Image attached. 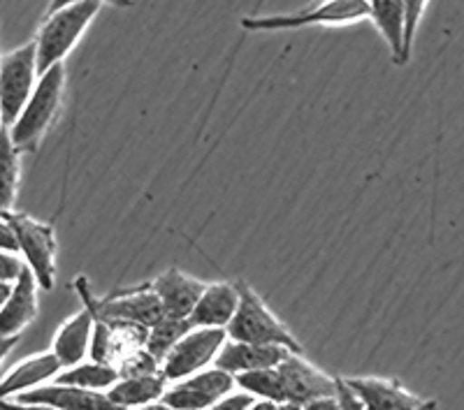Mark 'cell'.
I'll use <instances>...</instances> for the list:
<instances>
[{
  "label": "cell",
  "instance_id": "18",
  "mask_svg": "<svg viewBox=\"0 0 464 410\" xmlns=\"http://www.w3.org/2000/svg\"><path fill=\"white\" fill-rule=\"evenodd\" d=\"M91 331H93V313L86 306L77 316H72L68 322L61 325V329L53 337L52 348V353L56 355L61 367L70 368L89 358Z\"/></svg>",
  "mask_w": 464,
  "mask_h": 410
},
{
  "label": "cell",
  "instance_id": "4",
  "mask_svg": "<svg viewBox=\"0 0 464 410\" xmlns=\"http://www.w3.org/2000/svg\"><path fill=\"white\" fill-rule=\"evenodd\" d=\"M370 19V0H321L314 7H304L293 14L246 16L242 26L246 31H295L306 26H343Z\"/></svg>",
  "mask_w": 464,
  "mask_h": 410
},
{
  "label": "cell",
  "instance_id": "16",
  "mask_svg": "<svg viewBox=\"0 0 464 410\" xmlns=\"http://www.w3.org/2000/svg\"><path fill=\"white\" fill-rule=\"evenodd\" d=\"M237 283L232 285L226 283V281L209 283L202 290L196 309L190 310L188 320L193 322V327H218V329H226L227 322L235 316V310H237Z\"/></svg>",
  "mask_w": 464,
  "mask_h": 410
},
{
  "label": "cell",
  "instance_id": "37",
  "mask_svg": "<svg viewBox=\"0 0 464 410\" xmlns=\"http://www.w3.org/2000/svg\"><path fill=\"white\" fill-rule=\"evenodd\" d=\"M10 292H12V283H7V281H0V309H3V304L7 301Z\"/></svg>",
  "mask_w": 464,
  "mask_h": 410
},
{
  "label": "cell",
  "instance_id": "7",
  "mask_svg": "<svg viewBox=\"0 0 464 410\" xmlns=\"http://www.w3.org/2000/svg\"><path fill=\"white\" fill-rule=\"evenodd\" d=\"M40 72H37L35 43L0 56V114L3 126L10 128L26 107L33 89H35Z\"/></svg>",
  "mask_w": 464,
  "mask_h": 410
},
{
  "label": "cell",
  "instance_id": "13",
  "mask_svg": "<svg viewBox=\"0 0 464 410\" xmlns=\"http://www.w3.org/2000/svg\"><path fill=\"white\" fill-rule=\"evenodd\" d=\"M37 285L31 269L24 264L19 279L12 283V292L0 309V337H19L37 318Z\"/></svg>",
  "mask_w": 464,
  "mask_h": 410
},
{
  "label": "cell",
  "instance_id": "38",
  "mask_svg": "<svg viewBox=\"0 0 464 410\" xmlns=\"http://www.w3.org/2000/svg\"><path fill=\"white\" fill-rule=\"evenodd\" d=\"M135 410H172V408H169L163 399H159V401H151V404H147V405H140V408H135Z\"/></svg>",
  "mask_w": 464,
  "mask_h": 410
},
{
  "label": "cell",
  "instance_id": "14",
  "mask_svg": "<svg viewBox=\"0 0 464 410\" xmlns=\"http://www.w3.org/2000/svg\"><path fill=\"white\" fill-rule=\"evenodd\" d=\"M149 290L159 297L163 313L169 318H188L190 310L196 309L205 283L179 269H168L149 283Z\"/></svg>",
  "mask_w": 464,
  "mask_h": 410
},
{
  "label": "cell",
  "instance_id": "34",
  "mask_svg": "<svg viewBox=\"0 0 464 410\" xmlns=\"http://www.w3.org/2000/svg\"><path fill=\"white\" fill-rule=\"evenodd\" d=\"M0 410H56L43 404H22L16 399H0Z\"/></svg>",
  "mask_w": 464,
  "mask_h": 410
},
{
  "label": "cell",
  "instance_id": "3",
  "mask_svg": "<svg viewBox=\"0 0 464 410\" xmlns=\"http://www.w3.org/2000/svg\"><path fill=\"white\" fill-rule=\"evenodd\" d=\"M239 304L232 320L227 322L226 334L230 341L260 343V346H281L293 353H302V346L279 322V318L265 306V301L248 288L244 281L237 283Z\"/></svg>",
  "mask_w": 464,
  "mask_h": 410
},
{
  "label": "cell",
  "instance_id": "26",
  "mask_svg": "<svg viewBox=\"0 0 464 410\" xmlns=\"http://www.w3.org/2000/svg\"><path fill=\"white\" fill-rule=\"evenodd\" d=\"M406 7V31H404V58L409 63L413 49V40H416L418 26H420V19L425 14V7H428V0H404Z\"/></svg>",
  "mask_w": 464,
  "mask_h": 410
},
{
  "label": "cell",
  "instance_id": "29",
  "mask_svg": "<svg viewBox=\"0 0 464 410\" xmlns=\"http://www.w3.org/2000/svg\"><path fill=\"white\" fill-rule=\"evenodd\" d=\"M334 396H337L339 410H364L362 401L358 399L353 389L348 387L343 378H334Z\"/></svg>",
  "mask_w": 464,
  "mask_h": 410
},
{
  "label": "cell",
  "instance_id": "31",
  "mask_svg": "<svg viewBox=\"0 0 464 410\" xmlns=\"http://www.w3.org/2000/svg\"><path fill=\"white\" fill-rule=\"evenodd\" d=\"M0 251L3 253H19V243H16L14 232H12L10 223L5 218L0 216Z\"/></svg>",
  "mask_w": 464,
  "mask_h": 410
},
{
  "label": "cell",
  "instance_id": "17",
  "mask_svg": "<svg viewBox=\"0 0 464 410\" xmlns=\"http://www.w3.org/2000/svg\"><path fill=\"white\" fill-rule=\"evenodd\" d=\"M63 371L61 362L53 353H40L24 362L14 364L0 380V399H10V396L22 395L28 389H35L40 385H47L49 380L56 378Z\"/></svg>",
  "mask_w": 464,
  "mask_h": 410
},
{
  "label": "cell",
  "instance_id": "8",
  "mask_svg": "<svg viewBox=\"0 0 464 410\" xmlns=\"http://www.w3.org/2000/svg\"><path fill=\"white\" fill-rule=\"evenodd\" d=\"M227 341L226 329L218 327H193L177 346L165 355L160 362V376L168 383H177L181 378L198 374L214 364L218 350Z\"/></svg>",
  "mask_w": 464,
  "mask_h": 410
},
{
  "label": "cell",
  "instance_id": "12",
  "mask_svg": "<svg viewBox=\"0 0 464 410\" xmlns=\"http://www.w3.org/2000/svg\"><path fill=\"white\" fill-rule=\"evenodd\" d=\"M362 401L364 410H425L434 401H425L400 383L388 378H343Z\"/></svg>",
  "mask_w": 464,
  "mask_h": 410
},
{
  "label": "cell",
  "instance_id": "1",
  "mask_svg": "<svg viewBox=\"0 0 464 410\" xmlns=\"http://www.w3.org/2000/svg\"><path fill=\"white\" fill-rule=\"evenodd\" d=\"M101 7V0H80L56 12H47L43 26L33 40L37 52V72L43 74L53 65L63 63V58L77 47L80 37L91 26Z\"/></svg>",
  "mask_w": 464,
  "mask_h": 410
},
{
  "label": "cell",
  "instance_id": "30",
  "mask_svg": "<svg viewBox=\"0 0 464 410\" xmlns=\"http://www.w3.org/2000/svg\"><path fill=\"white\" fill-rule=\"evenodd\" d=\"M24 269V260H19L14 253H3L0 251V281L14 283L19 279V273Z\"/></svg>",
  "mask_w": 464,
  "mask_h": 410
},
{
  "label": "cell",
  "instance_id": "5",
  "mask_svg": "<svg viewBox=\"0 0 464 410\" xmlns=\"http://www.w3.org/2000/svg\"><path fill=\"white\" fill-rule=\"evenodd\" d=\"M0 216L10 223L16 243H19L24 264L31 269L40 290H52L53 281H56V237H53V227L47 225V223L35 221L28 214H19L14 209L5 211Z\"/></svg>",
  "mask_w": 464,
  "mask_h": 410
},
{
  "label": "cell",
  "instance_id": "39",
  "mask_svg": "<svg viewBox=\"0 0 464 410\" xmlns=\"http://www.w3.org/2000/svg\"><path fill=\"white\" fill-rule=\"evenodd\" d=\"M276 410H302L300 404H290V401H284V404H276Z\"/></svg>",
  "mask_w": 464,
  "mask_h": 410
},
{
  "label": "cell",
  "instance_id": "9",
  "mask_svg": "<svg viewBox=\"0 0 464 410\" xmlns=\"http://www.w3.org/2000/svg\"><path fill=\"white\" fill-rule=\"evenodd\" d=\"M235 387V376L223 368L209 367L188 378L169 383L163 392V401L172 410H207Z\"/></svg>",
  "mask_w": 464,
  "mask_h": 410
},
{
  "label": "cell",
  "instance_id": "28",
  "mask_svg": "<svg viewBox=\"0 0 464 410\" xmlns=\"http://www.w3.org/2000/svg\"><path fill=\"white\" fill-rule=\"evenodd\" d=\"M254 399L256 396H251L248 392H244V389H237V392L232 389V392H227L226 396H221L217 404L207 410H246L248 405L254 404Z\"/></svg>",
  "mask_w": 464,
  "mask_h": 410
},
{
  "label": "cell",
  "instance_id": "27",
  "mask_svg": "<svg viewBox=\"0 0 464 410\" xmlns=\"http://www.w3.org/2000/svg\"><path fill=\"white\" fill-rule=\"evenodd\" d=\"M149 374H160L159 359H153L147 353V348H142L140 353H135L132 358H128L126 362L119 367V376H149Z\"/></svg>",
  "mask_w": 464,
  "mask_h": 410
},
{
  "label": "cell",
  "instance_id": "15",
  "mask_svg": "<svg viewBox=\"0 0 464 410\" xmlns=\"http://www.w3.org/2000/svg\"><path fill=\"white\" fill-rule=\"evenodd\" d=\"M293 350H285L281 346H260V343L230 341L227 338L218 350L214 367L223 368L227 374H248V371H260V368H275L281 359Z\"/></svg>",
  "mask_w": 464,
  "mask_h": 410
},
{
  "label": "cell",
  "instance_id": "24",
  "mask_svg": "<svg viewBox=\"0 0 464 410\" xmlns=\"http://www.w3.org/2000/svg\"><path fill=\"white\" fill-rule=\"evenodd\" d=\"M235 385L244 392H248L256 399H267L275 404H284L285 395L281 387L279 371L275 368H260V371H248V374L235 376Z\"/></svg>",
  "mask_w": 464,
  "mask_h": 410
},
{
  "label": "cell",
  "instance_id": "41",
  "mask_svg": "<svg viewBox=\"0 0 464 410\" xmlns=\"http://www.w3.org/2000/svg\"><path fill=\"white\" fill-rule=\"evenodd\" d=\"M3 128L5 126H3V114H0V130H3Z\"/></svg>",
  "mask_w": 464,
  "mask_h": 410
},
{
  "label": "cell",
  "instance_id": "40",
  "mask_svg": "<svg viewBox=\"0 0 464 410\" xmlns=\"http://www.w3.org/2000/svg\"><path fill=\"white\" fill-rule=\"evenodd\" d=\"M434 408H437V401H434L432 405H428V408H425V410H434Z\"/></svg>",
  "mask_w": 464,
  "mask_h": 410
},
{
  "label": "cell",
  "instance_id": "23",
  "mask_svg": "<svg viewBox=\"0 0 464 410\" xmlns=\"http://www.w3.org/2000/svg\"><path fill=\"white\" fill-rule=\"evenodd\" d=\"M193 329V322L188 318H169L163 316L159 322H153L147 329V353L153 359H159V364L163 362L165 355L172 350L181 338Z\"/></svg>",
  "mask_w": 464,
  "mask_h": 410
},
{
  "label": "cell",
  "instance_id": "35",
  "mask_svg": "<svg viewBox=\"0 0 464 410\" xmlns=\"http://www.w3.org/2000/svg\"><path fill=\"white\" fill-rule=\"evenodd\" d=\"M16 343H19V337H0V364L5 362V358L14 350Z\"/></svg>",
  "mask_w": 464,
  "mask_h": 410
},
{
  "label": "cell",
  "instance_id": "32",
  "mask_svg": "<svg viewBox=\"0 0 464 410\" xmlns=\"http://www.w3.org/2000/svg\"><path fill=\"white\" fill-rule=\"evenodd\" d=\"M72 3H80V0H52V3H49V12H56V10H61V7H65V5H72ZM102 5H114V7H132L135 5V3H132V0H101Z\"/></svg>",
  "mask_w": 464,
  "mask_h": 410
},
{
  "label": "cell",
  "instance_id": "21",
  "mask_svg": "<svg viewBox=\"0 0 464 410\" xmlns=\"http://www.w3.org/2000/svg\"><path fill=\"white\" fill-rule=\"evenodd\" d=\"M22 151L14 147L10 137V128L0 130V214L12 211L19 193V179H22Z\"/></svg>",
  "mask_w": 464,
  "mask_h": 410
},
{
  "label": "cell",
  "instance_id": "19",
  "mask_svg": "<svg viewBox=\"0 0 464 410\" xmlns=\"http://www.w3.org/2000/svg\"><path fill=\"white\" fill-rule=\"evenodd\" d=\"M165 387H168V380L160 374L123 376L107 389V396L121 410H135L140 405L163 399Z\"/></svg>",
  "mask_w": 464,
  "mask_h": 410
},
{
  "label": "cell",
  "instance_id": "2",
  "mask_svg": "<svg viewBox=\"0 0 464 410\" xmlns=\"http://www.w3.org/2000/svg\"><path fill=\"white\" fill-rule=\"evenodd\" d=\"M65 91V65L58 63L40 74L26 107L19 119L10 126V137L19 151H35L37 144L56 121L58 110L63 105Z\"/></svg>",
  "mask_w": 464,
  "mask_h": 410
},
{
  "label": "cell",
  "instance_id": "25",
  "mask_svg": "<svg viewBox=\"0 0 464 410\" xmlns=\"http://www.w3.org/2000/svg\"><path fill=\"white\" fill-rule=\"evenodd\" d=\"M111 358V329L110 322L101 320L93 316V331H91L89 343V359L91 362L110 364Z\"/></svg>",
  "mask_w": 464,
  "mask_h": 410
},
{
  "label": "cell",
  "instance_id": "6",
  "mask_svg": "<svg viewBox=\"0 0 464 410\" xmlns=\"http://www.w3.org/2000/svg\"><path fill=\"white\" fill-rule=\"evenodd\" d=\"M74 288L84 300L86 309H91L95 318L107 322H132L140 327H151L153 322H159L165 316L163 306H160L159 297L153 295L149 285L135 290H126L121 295H111L107 300H95L91 295L89 283L84 276L74 281Z\"/></svg>",
  "mask_w": 464,
  "mask_h": 410
},
{
  "label": "cell",
  "instance_id": "22",
  "mask_svg": "<svg viewBox=\"0 0 464 410\" xmlns=\"http://www.w3.org/2000/svg\"><path fill=\"white\" fill-rule=\"evenodd\" d=\"M119 378H121V376H119V368L116 367H111V364L91 362L89 359V362H80L70 368H63L53 380L63 385H74V387L107 392Z\"/></svg>",
  "mask_w": 464,
  "mask_h": 410
},
{
  "label": "cell",
  "instance_id": "10",
  "mask_svg": "<svg viewBox=\"0 0 464 410\" xmlns=\"http://www.w3.org/2000/svg\"><path fill=\"white\" fill-rule=\"evenodd\" d=\"M281 387H284L285 401L304 405L306 401L318 396H334V378L323 374L321 368L306 362L302 353H288L279 364Z\"/></svg>",
  "mask_w": 464,
  "mask_h": 410
},
{
  "label": "cell",
  "instance_id": "20",
  "mask_svg": "<svg viewBox=\"0 0 464 410\" xmlns=\"http://www.w3.org/2000/svg\"><path fill=\"white\" fill-rule=\"evenodd\" d=\"M370 19L379 28L381 35L391 47L392 61L406 65L404 58V31H406V7L404 0H370Z\"/></svg>",
  "mask_w": 464,
  "mask_h": 410
},
{
  "label": "cell",
  "instance_id": "33",
  "mask_svg": "<svg viewBox=\"0 0 464 410\" xmlns=\"http://www.w3.org/2000/svg\"><path fill=\"white\" fill-rule=\"evenodd\" d=\"M302 410H339L337 396H318V399L306 401Z\"/></svg>",
  "mask_w": 464,
  "mask_h": 410
},
{
  "label": "cell",
  "instance_id": "36",
  "mask_svg": "<svg viewBox=\"0 0 464 410\" xmlns=\"http://www.w3.org/2000/svg\"><path fill=\"white\" fill-rule=\"evenodd\" d=\"M246 410H276V404L267 399H254V404L248 405Z\"/></svg>",
  "mask_w": 464,
  "mask_h": 410
},
{
  "label": "cell",
  "instance_id": "11",
  "mask_svg": "<svg viewBox=\"0 0 464 410\" xmlns=\"http://www.w3.org/2000/svg\"><path fill=\"white\" fill-rule=\"evenodd\" d=\"M12 399L22 401V404L52 405L56 410H121L116 404H111L107 392H95V389L63 383L40 385V387L28 389Z\"/></svg>",
  "mask_w": 464,
  "mask_h": 410
}]
</instances>
